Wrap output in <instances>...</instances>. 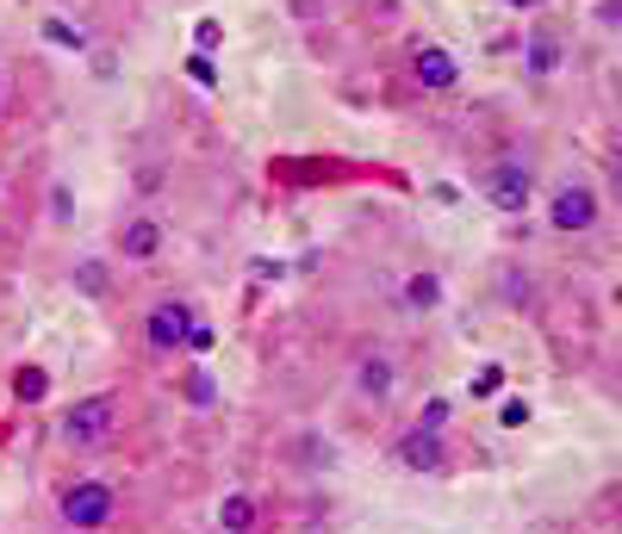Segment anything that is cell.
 Returning a JSON list of instances; mask_svg holds the SVG:
<instances>
[{"mask_svg": "<svg viewBox=\"0 0 622 534\" xmlns=\"http://www.w3.org/2000/svg\"><path fill=\"white\" fill-rule=\"evenodd\" d=\"M473 187H480V199H486L492 211H505V218H523V211L535 206V169H529L523 155H505V162H486Z\"/></svg>", "mask_w": 622, "mask_h": 534, "instance_id": "1", "label": "cell"}, {"mask_svg": "<svg viewBox=\"0 0 622 534\" xmlns=\"http://www.w3.org/2000/svg\"><path fill=\"white\" fill-rule=\"evenodd\" d=\"M603 218V199L591 181H554V193H548V230H561V236H585V230H598Z\"/></svg>", "mask_w": 622, "mask_h": 534, "instance_id": "2", "label": "cell"}, {"mask_svg": "<svg viewBox=\"0 0 622 534\" xmlns=\"http://www.w3.org/2000/svg\"><path fill=\"white\" fill-rule=\"evenodd\" d=\"M57 436H62V448H106V441L118 436V398L113 392H94V398H81L69 417L57 422Z\"/></svg>", "mask_w": 622, "mask_h": 534, "instance_id": "3", "label": "cell"}, {"mask_svg": "<svg viewBox=\"0 0 622 534\" xmlns=\"http://www.w3.org/2000/svg\"><path fill=\"white\" fill-rule=\"evenodd\" d=\"M57 515L69 522V529H113V515H118V491L106 485V478H76V485H62Z\"/></svg>", "mask_w": 622, "mask_h": 534, "instance_id": "4", "label": "cell"}, {"mask_svg": "<svg viewBox=\"0 0 622 534\" xmlns=\"http://www.w3.org/2000/svg\"><path fill=\"white\" fill-rule=\"evenodd\" d=\"M392 460H399L411 478H442L448 473V436L436 422H411V429H399V441H392Z\"/></svg>", "mask_w": 622, "mask_h": 534, "instance_id": "5", "label": "cell"}, {"mask_svg": "<svg viewBox=\"0 0 622 534\" xmlns=\"http://www.w3.org/2000/svg\"><path fill=\"white\" fill-rule=\"evenodd\" d=\"M194 317L199 311L187 305V299H156V305L143 311V343H150V355H175V348L187 343Z\"/></svg>", "mask_w": 622, "mask_h": 534, "instance_id": "6", "label": "cell"}, {"mask_svg": "<svg viewBox=\"0 0 622 534\" xmlns=\"http://www.w3.org/2000/svg\"><path fill=\"white\" fill-rule=\"evenodd\" d=\"M411 76H417L424 94H454V88H461V62H454V50H442V44H417V50H411Z\"/></svg>", "mask_w": 622, "mask_h": 534, "instance_id": "7", "label": "cell"}, {"mask_svg": "<svg viewBox=\"0 0 622 534\" xmlns=\"http://www.w3.org/2000/svg\"><path fill=\"white\" fill-rule=\"evenodd\" d=\"M349 385H355V398H361V404H387L392 392H399V361L373 348V355H361V361H355Z\"/></svg>", "mask_w": 622, "mask_h": 534, "instance_id": "8", "label": "cell"}, {"mask_svg": "<svg viewBox=\"0 0 622 534\" xmlns=\"http://www.w3.org/2000/svg\"><path fill=\"white\" fill-rule=\"evenodd\" d=\"M113 243H118V255H125V262H156L169 236H162V218H156V211H131V218L118 224Z\"/></svg>", "mask_w": 622, "mask_h": 534, "instance_id": "9", "label": "cell"}, {"mask_svg": "<svg viewBox=\"0 0 622 534\" xmlns=\"http://www.w3.org/2000/svg\"><path fill=\"white\" fill-rule=\"evenodd\" d=\"M287 466L292 473H306V478H324L336 466V448L318 436V429H299V436L287 441Z\"/></svg>", "mask_w": 622, "mask_h": 534, "instance_id": "10", "label": "cell"}, {"mask_svg": "<svg viewBox=\"0 0 622 534\" xmlns=\"http://www.w3.org/2000/svg\"><path fill=\"white\" fill-rule=\"evenodd\" d=\"M523 76L529 81H554L561 76V38H554V32H529L523 38Z\"/></svg>", "mask_w": 622, "mask_h": 534, "instance_id": "11", "label": "cell"}, {"mask_svg": "<svg viewBox=\"0 0 622 534\" xmlns=\"http://www.w3.org/2000/svg\"><path fill=\"white\" fill-rule=\"evenodd\" d=\"M69 287H76L81 299H106V292H113V262H100V255H81V262L69 267Z\"/></svg>", "mask_w": 622, "mask_h": 534, "instance_id": "12", "label": "cell"}, {"mask_svg": "<svg viewBox=\"0 0 622 534\" xmlns=\"http://www.w3.org/2000/svg\"><path fill=\"white\" fill-rule=\"evenodd\" d=\"M399 299H405V311H436V305H442V274H436V267H417V274H405Z\"/></svg>", "mask_w": 622, "mask_h": 534, "instance_id": "13", "label": "cell"}, {"mask_svg": "<svg viewBox=\"0 0 622 534\" xmlns=\"http://www.w3.org/2000/svg\"><path fill=\"white\" fill-rule=\"evenodd\" d=\"M498 299L505 305H535V280H529V267H517V262H498Z\"/></svg>", "mask_w": 622, "mask_h": 534, "instance_id": "14", "label": "cell"}, {"mask_svg": "<svg viewBox=\"0 0 622 534\" xmlns=\"http://www.w3.org/2000/svg\"><path fill=\"white\" fill-rule=\"evenodd\" d=\"M255 497L250 491H231V497H218V529H231V534H250L255 529Z\"/></svg>", "mask_w": 622, "mask_h": 534, "instance_id": "15", "label": "cell"}, {"mask_svg": "<svg viewBox=\"0 0 622 534\" xmlns=\"http://www.w3.org/2000/svg\"><path fill=\"white\" fill-rule=\"evenodd\" d=\"M181 398H187V404H199V410H212V404H218L212 373H206V367H187V373H181Z\"/></svg>", "mask_w": 622, "mask_h": 534, "instance_id": "16", "label": "cell"}, {"mask_svg": "<svg viewBox=\"0 0 622 534\" xmlns=\"http://www.w3.org/2000/svg\"><path fill=\"white\" fill-rule=\"evenodd\" d=\"M44 392H50V373H44V367H13V398L20 404H38Z\"/></svg>", "mask_w": 622, "mask_h": 534, "instance_id": "17", "label": "cell"}, {"mask_svg": "<svg viewBox=\"0 0 622 534\" xmlns=\"http://www.w3.org/2000/svg\"><path fill=\"white\" fill-rule=\"evenodd\" d=\"M44 38L57 44V50H88V32H81L76 20H62V13H50V20H44Z\"/></svg>", "mask_w": 622, "mask_h": 534, "instance_id": "18", "label": "cell"}, {"mask_svg": "<svg viewBox=\"0 0 622 534\" xmlns=\"http://www.w3.org/2000/svg\"><path fill=\"white\" fill-rule=\"evenodd\" d=\"M466 392H473V398H498V392H505V367L486 361L480 373H473V380H466Z\"/></svg>", "mask_w": 622, "mask_h": 534, "instance_id": "19", "label": "cell"}, {"mask_svg": "<svg viewBox=\"0 0 622 534\" xmlns=\"http://www.w3.org/2000/svg\"><path fill=\"white\" fill-rule=\"evenodd\" d=\"M50 218H57V224H69V218H76V193H69V181H57V187H50Z\"/></svg>", "mask_w": 622, "mask_h": 534, "instance_id": "20", "label": "cell"}, {"mask_svg": "<svg viewBox=\"0 0 622 534\" xmlns=\"http://www.w3.org/2000/svg\"><path fill=\"white\" fill-rule=\"evenodd\" d=\"M212 343H218V329L206 324V317H194V329H187V343H181V348H187V355H206Z\"/></svg>", "mask_w": 622, "mask_h": 534, "instance_id": "21", "label": "cell"}, {"mask_svg": "<svg viewBox=\"0 0 622 534\" xmlns=\"http://www.w3.org/2000/svg\"><path fill=\"white\" fill-rule=\"evenodd\" d=\"M194 44L206 50V57H212L218 44H224V25H218V20H199V25H194Z\"/></svg>", "mask_w": 622, "mask_h": 534, "instance_id": "22", "label": "cell"}, {"mask_svg": "<svg viewBox=\"0 0 622 534\" xmlns=\"http://www.w3.org/2000/svg\"><path fill=\"white\" fill-rule=\"evenodd\" d=\"M187 76H194L199 88H218V69L206 62V50H199V57H187Z\"/></svg>", "mask_w": 622, "mask_h": 534, "instance_id": "23", "label": "cell"}, {"mask_svg": "<svg viewBox=\"0 0 622 534\" xmlns=\"http://www.w3.org/2000/svg\"><path fill=\"white\" fill-rule=\"evenodd\" d=\"M498 422H505V429H523V422H529V404H523V398H510L505 410H498Z\"/></svg>", "mask_w": 622, "mask_h": 534, "instance_id": "24", "label": "cell"}, {"mask_svg": "<svg viewBox=\"0 0 622 534\" xmlns=\"http://www.w3.org/2000/svg\"><path fill=\"white\" fill-rule=\"evenodd\" d=\"M417 422H436V429H442V422H448V398H429L424 410H417Z\"/></svg>", "mask_w": 622, "mask_h": 534, "instance_id": "25", "label": "cell"}, {"mask_svg": "<svg viewBox=\"0 0 622 534\" xmlns=\"http://www.w3.org/2000/svg\"><path fill=\"white\" fill-rule=\"evenodd\" d=\"M505 7H517V13H535V7H542V0H505Z\"/></svg>", "mask_w": 622, "mask_h": 534, "instance_id": "26", "label": "cell"}, {"mask_svg": "<svg viewBox=\"0 0 622 534\" xmlns=\"http://www.w3.org/2000/svg\"><path fill=\"white\" fill-rule=\"evenodd\" d=\"M0 100H7V69H0Z\"/></svg>", "mask_w": 622, "mask_h": 534, "instance_id": "27", "label": "cell"}]
</instances>
